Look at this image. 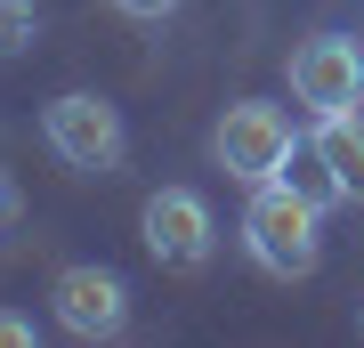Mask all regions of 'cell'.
Masks as SVG:
<instances>
[{
	"instance_id": "cell-3",
	"label": "cell",
	"mask_w": 364,
	"mask_h": 348,
	"mask_svg": "<svg viewBox=\"0 0 364 348\" xmlns=\"http://www.w3.org/2000/svg\"><path fill=\"white\" fill-rule=\"evenodd\" d=\"M41 138L57 146V162H65V170H90V179L122 170V154H130L122 105H114V97H97V90H65V97H49V114H41Z\"/></svg>"
},
{
	"instance_id": "cell-2",
	"label": "cell",
	"mask_w": 364,
	"mask_h": 348,
	"mask_svg": "<svg viewBox=\"0 0 364 348\" xmlns=\"http://www.w3.org/2000/svg\"><path fill=\"white\" fill-rule=\"evenodd\" d=\"M210 154H219V170H227L235 186H267L275 170L299 154L291 114L267 105V97H235L227 114H219V130H210Z\"/></svg>"
},
{
	"instance_id": "cell-6",
	"label": "cell",
	"mask_w": 364,
	"mask_h": 348,
	"mask_svg": "<svg viewBox=\"0 0 364 348\" xmlns=\"http://www.w3.org/2000/svg\"><path fill=\"white\" fill-rule=\"evenodd\" d=\"M49 308H57V324H65L73 340H114L122 324H130V284H122L114 268H97V259H81V268H57Z\"/></svg>"
},
{
	"instance_id": "cell-7",
	"label": "cell",
	"mask_w": 364,
	"mask_h": 348,
	"mask_svg": "<svg viewBox=\"0 0 364 348\" xmlns=\"http://www.w3.org/2000/svg\"><path fill=\"white\" fill-rule=\"evenodd\" d=\"M308 146H316V162L332 170L340 203H364V122H356V114H316Z\"/></svg>"
},
{
	"instance_id": "cell-5",
	"label": "cell",
	"mask_w": 364,
	"mask_h": 348,
	"mask_svg": "<svg viewBox=\"0 0 364 348\" xmlns=\"http://www.w3.org/2000/svg\"><path fill=\"white\" fill-rule=\"evenodd\" d=\"M291 97L308 114H356L364 105V41L356 33H316L291 49Z\"/></svg>"
},
{
	"instance_id": "cell-9",
	"label": "cell",
	"mask_w": 364,
	"mask_h": 348,
	"mask_svg": "<svg viewBox=\"0 0 364 348\" xmlns=\"http://www.w3.org/2000/svg\"><path fill=\"white\" fill-rule=\"evenodd\" d=\"M0 348H33V324L16 316V308H0Z\"/></svg>"
},
{
	"instance_id": "cell-10",
	"label": "cell",
	"mask_w": 364,
	"mask_h": 348,
	"mask_svg": "<svg viewBox=\"0 0 364 348\" xmlns=\"http://www.w3.org/2000/svg\"><path fill=\"white\" fill-rule=\"evenodd\" d=\"M114 9H122V16H146V25H154V16H170L178 0H114Z\"/></svg>"
},
{
	"instance_id": "cell-11",
	"label": "cell",
	"mask_w": 364,
	"mask_h": 348,
	"mask_svg": "<svg viewBox=\"0 0 364 348\" xmlns=\"http://www.w3.org/2000/svg\"><path fill=\"white\" fill-rule=\"evenodd\" d=\"M356 332H364V300H356Z\"/></svg>"
},
{
	"instance_id": "cell-4",
	"label": "cell",
	"mask_w": 364,
	"mask_h": 348,
	"mask_svg": "<svg viewBox=\"0 0 364 348\" xmlns=\"http://www.w3.org/2000/svg\"><path fill=\"white\" fill-rule=\"evenodd\" d=\"M138 235H146V251H154V268L195 275L203 259H210V243H219V219H210V203H203L195 186H162V194H146Z\"/></svg>"
},
{
	"instance_id": "cell-8",
	"label": "cell",
	"mask_w": 364,
	"mask_h": 348,
	"mask_svg": "<svg viewBox=\"0 0 364 348\" xmlns=\"http://www.w3.org/2000/svg\"><path fill=\"white\" fill-rule=\"evenodd\" d=\"M33 33H41V9H33V0H0V57H25Z\"/></svg>"
},
{
	"instance_id": "cell-1",
	"label": "cell",
	"mask_w": 364,
	"mask_h": 348,
	"mask_svg": "<svg viewBox=\"0 0 364 348\" xmlns=\"http://www.w3.org/2000/svg\"><path fill=\"white\" fill-rule=\"evenodd\" d=\"M243 243H251V259H259L267 275H316V259H324V203L299 194L291 179L251 186Z\"/></svg>"
}]
</instances>
